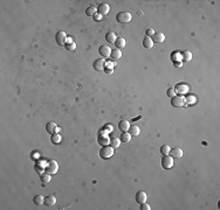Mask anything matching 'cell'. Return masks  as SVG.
<instances>
[{"mask_svg":"<svg viewBox=\"0 0 220 210\" xmlns=\"http://www.w3.org/2000/svg\"><path fill=\"white\" fill-rule=\"evenodd\" d=\"M112 155H114V148L111 146H109V145L108 146H103L101 148V151H100V156L102 159H104V160L110 159Z\"/></svg>","mask_w":220,"mask_h":210,"instance_id":"cell-1","label":"cell"},{"mask_svg":"<svg viewBox=\"0 0 220 210\" xmlns=\"http://www.w3.org/2000/svg\"><path fill=\"white\" fill-rule=\"evenodd\" d=\"M116 20L121 24H128L131 21V14L129 12H119L116 15Z\"/></svg>","mask_w":220,"mask_h":210,"instance_id":"cell-2","label":"cell"},{"mask_svg":"<svg viewBox=\"0 0 220 210\" xmlns=\"http://www.w3.org/2000/svg\"><path fill=\"white\" fill-rule=\"evenodd\" d=\"M173 160L175 159L171 155H164L163 159H162V167L164 169H171L173 167V163H175Z\"/></svg>","mask_w":220,"mask_h":210,"instance_id":"cell-3","label":"cell"},{"mask_svg":"<svg viewBox=\"0 0 220 210\" xmlns=\"http://www.w3.org/2000/svg\"><path fill=\"white\" fill-rule=\"evenodd\" d=\"M171 105L175 108H182L185 106V99L183 96H175L171 98Z\"/></svg>","mask_w":220,"mask_h":210,"instance_id":"cell-4","label":"cell"},{"mask_svg":"<svg viewBox=\"0 0 220 210\" xmlns=\"http://www.w3.org/2000/svg\"><path fill=\"white\" fill-rule=\"evenodd\" d=\"M59 170V165L55 160H50L48 163H47V167H46V173L48 174H56Z\"/></svg>","mask_w":220,"mask_h":210,"instance_id":"cell-5","label":"cell"},{"mask_svg":"<svg viewBox=\"0 0 220 210\" xmlns=\"http://www.w3.org/2000/svg\"><path fill=\"white\" fill-rule=\"evenodd\" d=\"M55 40H56V43L59 46H64L66 45V41H67V35L63 31H60L56 33L55 35Z\"/></svg>","mask_w":220,"mask_h":210,"instance_id":"cell-6","label":"cell"},{"mask_svg":"<svg viewBox=\"0 0 220 210\" xmlns=\"http://www.w3.org/2000/svg\"><path fill=\"white\" fill-rule=\"evenodd\" d=\"M93 67H94V69L97 70V71L104 70V68H105V60H104V58H97L96 61H94Z\"/></svg>","mask_w":220,"mask_h":210,"instance_id":"cell-7","label":"cell"},{"mask_svg":"<svg viewBox=\"0 0 220 210\" xmlns=\"http://www.w3.org/2000/svg\"><path fill=\"white\" fill-rule=\"evenodd\" d=\"M175 90H176V92L179 93V95H185V93H187V91H189V85L185 84V83H179V84L176 85Z\"/></svg>","mask_w":220,"mask_h":210,"instance_id":"cell-8","label":"cell"},{"mask_svg":"<svg viewBox=\"0 0 220 210\" xmlns=\"http://www.w3.org/2000/svg\"><path fill=\"white\" fill-rule=\"evenodd\" d=\"M46 131H47L48 133H50V134H54V133L60 132V127H57L54 122H49V123L46 125Z\"/></svg>","mask_w":220,"mask_h":210,"instance_id":"cell-9","label":"cell"},{"mask_svg":"<svg viewBox=\"0 0 220 210\" xmlns=\"http://www.w3.org/2000/svg\"><path fill=\"white\" fill-rule=\"evenodd\" d=\"M98 144L101 146H108L110 144V138L108 134H104V133H100V137H98Z\"/></svg>","mask_w":220,"mask_h":210,"instance_id":"cell-10","label":"cell"},{"mask_svg":"<svg viewBox=\"0 0 220 210\" xmlns=\"http://www.w3.org/2000/svg\"><path fill=\"white\" fill-rule=\"evenodd\" d=\"M110 49L111 48L108 47V46H101L100 49H98V53H100V55L102 57H109L111 55V50Z\"/></svg>","mask_w":220,"mask_h":210,"instance_id":"cell-11","label":"cell"},{"mask_svg":"<svg viewBox=\"0 0 220 210\" xmlns=\"http://www.w3.org/2000/svg\"><path fill=\"white\" fill-rule=\"evenodd\" d=\"M169 155H171L173 159H180V158L183 156V150L179 148V147H175V148H172V150L170 151V154H169Z\"/></svg>","mask_w":220,"mask_h":210,"instance_id":"cell-12","label":"cell"},{"mask_svg":"<svg viewBox=\"0 0 220 210\" xmlns=\"http://www.w3.org/2000/svg\"><path fill=\"white\" fill-rule=\"evenodd\" d=\"M64 48L69 51H74L76 49V43L73 41L71 38H67V41H66V45H64Z\"/></svg>","mask_w":220,"mask_h":210,"instance_id":"cell-13","label":"cell"},{"mask_svg":"<svg viewBox=\"0 0 220 210\" xmlns=\"http://www.w3.org/2000/svg\"><path fill=\"white\" fill-rule=\"evenodd\" d=\"M152 39V41H154V43L156 42V43H163L164 42V40H165V35L163 34V33H161V32H155V34H154V36L151 38Z\"/></svg>","mask_w":220,"mask_h":210,"instance_id":"cell-14","label":"cell"},{"mask_svg":"<svg viewBox=\"0 0 220 210\" xmlns=\"http://www.w3.org/2000/svg\"><path fill=\"white\" fill-rule=\"evenodd\" d=\"M146 200H148V195H146V193L145 191H138L137 194H136V201L140 204V203H144V202H146Z\"/></svg>","mask_w":220,"mask_h":210,"instance_id":"cell-15","label":"cell"},{"mask_svg":"<svg viewBox=\"0 0 220 210\" xmlns=\"http://www.w3.org/2000/svg\"><path fill=\"white\" fill-rule=\"evenodd\" d=\"M97 11H98V13H100L101 15H107V14L109 13V11H110V7H109L108 4L103 3V4H101V5L98 6Z\"/></svg>","mask_w":220,"mask_h":210,"instance_id":"cell-16","label":"cell"},{"mask_svg":"<svg viewBox=\"0 0 220 210\" xmlns=\"http://www.w3.org/2000/svg\"><path fill=\"white\" fill-rule=\"evenodd\" d=\"M130 123L128 120H121L119 124H118V129L122 131V132H128L129 129H130Z\"/></svg>","mask_w":220,"mask_h":210,"instance_id":"cell-17","label":"cell"},{"mask_svg":"<svg viewBox=\"0 0 220 210\" xmlns=\"http://www.w3.org/2000/svg\"><path fill=\"white\" fill-rule=\"evenodd\" d=\"M143 46H144V48H146V49H151V48L154 47V41H152V39L145 36L144 40H143Z\"/></svg>","mask_w":220,"mask_h":210,"instance_id":"cell-18","label":"cell"},{"mask_svg":"<svg viewBox=\"0 0 220 210\" xmlns=\"http://www.w3.org/2000/svg\"><path fill=\"white\" fill-rule=\"evenodd\" d=\"M55 203H56V198H55V196L49 195V196H46V197H45V204H46L47 207H53Z\"/></svg>","mask_w":220,"mask_h":210,"instance_id":"cell-19","label":"cell"},{"mask_svg":"<svg viewBox=\"0 0 220 210\" xmlns=\"http://www.w3.org/2000/svg\"><path fill=\"white\" fill-rule=\"evenodd\" d=\"M116 39H117V36H116V34L114 32H108L105 34V41H108L110 43H115Z\"/></svg>","mask_w":220,"mask_h":210,"instance_id":"cell-20","label":"cell"},{"mask_svg":"<svg viewBox=\"0 0 220 210\" xmlns=\"http://www.w3.org/2000/svg\"><path fill=\"white\" fill-rule=\"evenodd\" d=\"M125 45H126V42H125V39H124V38H117L116 41H115V46L117 47V49L124 48Z\"/></svg>","mask_w":220,"mask_h":210,"instance_id":"cell-21","label":"cell"},{"mask_svg":"<svg viewBox=\"0 0 220 210\" xmlns=\"http://www.w3.org/2000/svg\"><path fill=\"white\" fill-rule=\"evenodd\" d=\"M111 58L112 60H115V61H117V60H119L121 57H122V51H121V49H114V50H111Z\"/></svg>","mask_w":220,"mask_h":210,"instance_id":"cell-22","label":"cell"},{"mask_svg":"<svg viewBox=\"0 0 220 210\" xmlns=\"http://www.w3.org/2000/svg\"><path fill=\"white\" fill-rule=\"evenodd\" d=\"M119 140H121V143H130V140H131V134L128 133V132H123V133L121 134V137H119Z\"/></svg>","mask_w":220,"mask_h":210,"instance_id":"cell-23","label":"cell"},{"mask_svg":"<svg viewBox=\"0 0 220 210\" xmlns=\"http://www.w3.org/2000/svg\"><path fill=\"white\" fill-rule=\"evenodd\" d=\"M128 132H129V133L131 134V137H132V136H138V134H139V132H140V130H139V127H138V126H136V125H131Z\"/></svg>","mask_w":220,"mask_h":210,"instance_id":"cell-24","label":"cell"},{"mask_svg":"<svg viewBox=\"0 0 220 210\" xmlns=\"http://www.w3.org/2000/svg\"><path fill=\"white\" fill-rule=\"evenodd\" d=\"M46 167H47V163L46 162H39L35 165V169L39 174H41L43 170H46Z\"/></svg>","mask_w":220,"mask_h":210,"instance_id":"cell-25","label":"cell"},{"mask_svg":"<svg viewBox=\"0 0 220 210\" xmlns=\"http://www.w3.org/2000/svg\"><path fill=\"white\" fill-rule=\"evenodd\" d=\"M33 202L36 204V205H42L45 204V197L42 195H36L34 198H33Z\"/></svg>","mask_w":220,"mask_h":210,"instance_id":"cell-26","label":"cell"},{"mask_svg":"<svg viewBox=\"0 0 220 210\" xmlns=\"http://www.w3.org/2000/svg\"><path fill=\"white\" fill-rule=\"evenodd\" d=\"M50 140H52L53 144H60L61 140H62V137H61V134H59V133H54V134H52Z\"/></svg>","mask_w":220,"mask_h":210,"instance_id":"cell-27","label":"cell"},{"mask_svg":"<svg viewBox=\"0 0 220 210\" xmlns=\"http://www.w3.org/2000/svg\"><path fill=\"white\" fill-rule=\"evenodd\" d=\"M96 13H97V8H96L95 6H90V7H88V8L86 10V14H87L88 17H94Z\"/></svg>","mask_w":220,"mask_h":210,"instance_id":"cell-28","label":"cell"},{"mask_svg":"<svg viewBox=\"0 0 220 210\" xmlns=\"http://www.w3.org/2000/svg\"><path fill=\"white\" fill-rule=\"evenodd\" d=\"M185 104H189V105H192V104H194L196 103V97H194V95H189V96H186L185 98Z\"/></svg>","mask_w":220,"mask_h":210,"instance_id":"cell-29","label":"cell"},{"mask_svg":"<svg viewBox=\"0 0 220 210\" xmlns=\"http://www.w3.org/2000/svg\"><path fill=\"white\" fill-rule=\"evenodd\" d=\"M119 144H121V140L118 138H111L110 139V146L115 150V148H118L119 147Z\"/></svg>","mask_w":220,"mask_h":210,"instance_id":"cell-30","label":"cell"},{"mask_svg":"<svg viewBox=\"0 0 220 210\" xmlns=\"http://www.w3.org/2000/svg\"><path fill=\"white\" fill-rule=\"evenodd\" d=\"M191 60H192V53L189 51V50L184 51V53H183V61H185V62H190Z\"/></svg>","mask_w":220,"mask_h":210,"instance_id":"cell-31","label":"cell"},{"mask_svg":"<svg viewBox=\"0 0 220 210\" xmlns=\"http://www.w3.org/2000/svg\"><path fill=\"white\" fill-rule=\"evenodd\" d=\"M170 151H171V148H170L169 145H163V146L161 147V153L163 154V156H164V155H169V154H170Z\"/></svg>","mask_w":220,"mask_h":210,"instance_id":"cell-32","label":"cell"},{"mask_svg":"<svg viewBox=\"0 0 220 210\" xmlns=\"http://www.w3.org/2000/svg\"><path fill=\"white\" fill-rule=\"evenodd\" d=\"M41 181H42L43 183H48V182L50 181V174H48V173L42 174V175H41Z\"/></svg>","mask_w":220,"mask_h":210,"instance_id":"cell-33","label":"cell"},{"mask_svg":"<svg viewBox=\"0 0 220 210\" xmlns=\"http://www.w3.org/2000/svg\"><path fill=\"white\" fill-rule=\"evenodd\" d=\"M166 95L169 96V97H175L176 95H177V92H176V90H175V88H170V89H168V91H166Z\"/></svg>","mask_w":220,"mask_h":210,"instance_id":"cell-34","label":"cell"},{"mask_svg":"<svg viewBox=\"0 0 220 210\" xmlns=\"http://www.w3.org/2000/svg\"><path fill=\"white\" fill-rule=\"evenodd\" d=\"M154 34H155V31L151 29V28H149V29H146V31H145V35L148 36V38H152Z\"/></svg>","mask_w":220,"mask_h":210,"instance_id":"cell-35","label":"cell"},{"mask_svg":"<svg viewBox=\"0 0 220 210\" xmlns=\"http://www.w3.org/2000/svg\"><path fill=\"white\" fill-rule=\"evenodd\" d=\"M140 209L142 210H150L151 208H150V205L146 203V202H144V203H140Z\"/></svg>","mask_w":220,"mask_h":210,"instance_id":"cell-36","label":"cell"},{"mask_svg":"<svg viewBox=\"0 0 220 210\" xmlns=\"http://www.w3.org/2000/svg\"><path fill=\"white\" fill-rule=\"evenodd\" d=\"M104 72L108 74V75H110V74L114 72V68H111V67H109V65H105V68H104Z\"/></svg>","mask_w":220,"mask_h":210,"instance_id":"cell-37","label":"cell"},{"mask_svg":"<svg viewBox=\"0 0 220 210\" xmlns=\"http://www.w3.org/2000/svg\"><path fill=\"white\" fill-rule=\"evenodd\" d=\"M102 17H103V15H101V14L97 12V13H96V14L93 17V19H94L95 21H101V20H102Z\"/></svg>","mask_w":220,"mask_h":210,"instance_id":"cell-38","label":"cell"}]
</instances>
